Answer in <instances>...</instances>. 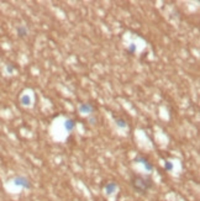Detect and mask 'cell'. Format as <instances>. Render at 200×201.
<instances>
[{"label": "cell", "mask_w": 200, "mask_h": 201, "mask_svg": "<svg viewBox=\"0 0 200 201\" xmlns=\"http://www.w3.org/2000/svg\"><path fill=\"white\" fill-rule=\"evenodd\" d=\"M166 168H167L168 170H170V169H172V165L169 164V162H167V164H166Z\"/></svg>", "instance_id": "9c48e42d"}, {"label": "cell", "mask_w": 200, "mask_h": 201, "mask_svg": "<svg viewBox=\"0 0 200 201\" xmlns=\"http://www.w3.org/2000/svg\"><path fill=\"white\" fill-rule=\"evenodd\" d=\"M105 189H106V192L110 195L115 189H116V184H114V183H111V184H109V185H106L105 186Z\"/></svg>", "instance_id": "277c9868"}, {"label": "cell", "mask_w": 200, "mask_h": 201, "mask_svg": "<svg viewBox=\"0 0 200 201\" xmlns=\"http://www.w3.org/2000/svg\"><path fill=\"white\" fill-rule=\"evenodd\" d=\"M80 111H91V108L88 105H83V106H80Z\"/></svg>", "instance_id": "8992f818"}, {"label": "cell", "mask_w": 200, "mask_h": 201, "mask_svg": "<svg viewBox=\"0 0 200 201\" xmlns=\"http://www.w3.org/2000/svg\"><path fill=\"white\" fill-rule=\"evenodd\" d=\"M73 126H74V125H73V121H70V120H69V121H67V122H66V127H67L68 130H72V128H73Z\"/></svg>", "instance_id": "52a82bcc"}, {"label": "cell", "mask_w": 200, "mask_h": 201, "mask_svg": "<svg viewBox=\"0 0 200 201\" xmlns=\"http://www.w3.org/2000/svg\"><path fill=\"white\" fill-rule=\"evenodd\" d=\"M116 122H118V125H119L120 127H126V122H125L124 120H121V119H116Z\"/></svg>", "instance_id": "5b68a950"}, {"label": "cell", "mask_w": 200, "mask_h": 201, "mask_svg": "<svg viewBox=\"0 0 200 201\" xmlns=\"http://www.w3.org/2000/svg\"><path fill=\"white\" fill-rule=\"evenodd\" d=\"M14 184L18 185V186H22V187H25V189H31V187H32L30 180L26 179L25 176H16V178L14 179Z\"/></svg>", "instance_id": "7a4b0ae2"}, {"label": "cell", "mask_w": 200, "mask_h": 201, "mask_svg": "<svg viewBox=\"0 0 200 201\" xmlns=\"http://www.w3.org/2000/svg\"><path fill=\"white\" fill-rule=\"evenodd\" d=\"M22 103H24L25 105H29V103H30V99H29V97H26V96H24V97H22Z\"/></svg>", "instance_id": "ba28073f"}, {"label": "cell", "mask_w": 200, "mask_h": 201, "mask_svg": "<svg viewBox=\"0 0 200 201\" xmlns=\"http://www.w3.org/2000/svg\"><path fill=\"white\" fill-rule=\"evenodd\" d=\"M131 185L135 189L136 192L143 195L148 190H151L154 185L151 176H143V175H132L131 176Z\"/></svg>", "instance_id": "6da1fadb"}, {"label": "cell", "mask_w": 200, "mask_h": 201, "mask_svg": "<svg viewBox=\"0 0 200 201\" xmlns=\"http://www.w3.org/2000/svg\"><path fill=\"white\" fill-rule=\"evenodd\" d=\"M13 70H14V68H13L11 65H8V72H9V73H11Z\"/></svg>", "instance_id": "30bf717a"}, {"label": "cell", "mask_w": 200, "mask_h": 201, "mask_svg": "<svg viewBox=\"0 0 200 201\" xmlns=\"http://www.w3.org/2000/svg\"><path fill=\"white\" fill-rule=\"evenodd\" d=\"M16 30H18V35H19L20 37H24V36L27 35V30H26V27H24V26H20V27H18Z\"/></svg>", "instance_id": "3957f363"}]
</instances>
